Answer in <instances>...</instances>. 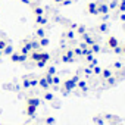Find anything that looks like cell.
Here are the masks:
<instances>
[{
    "mask_svg": "<svg viewBox=\"0 0 125 125\" xmlns=\"http://www.w3.org/2000/svg\"><path fill=\"white\" fill-rule=\"evenodd\" d=\"M119 21H121V22H125V12L119 15Z\"/></svg>",
    "mask_w": 125,
    "mask_h": 125,
    "instance_id": "27",
    "label": "cell"
},
{
    "mask_svg": "<svg viewBox=\"0 0 125 125\" xmlns=\"http://www.w3.org/2000/svg\"><path fill=\"white\" fill-rule=\"evenodd\" d=\"M78 81H80V77H78V75H75V77L66 80V81L63 83V90H65L66 93L71 91V90H74V88L77 87V83H78Z\"/></svg>",
    "mask_w": 125,
    "mask_h": 125,
    "instance_id": "2",
    "label": "cell"
},
{
    "mask_svg": "<svg viewBox=\"0 0 125 125\" xmlns=\"http://www.w3.org/2000/svg\"><path fill=\"white\" fill-rule=\"evenodd\" d=\"M37 34H38V35H40L41 38L44 37V31H43V30H38V31H37Z\"/></svg>",
    "mask_w": 125,
    "mask_h": 125,
    "instance_id": "28",
    "label": "cell"
},
{
    "mask_svg": "<svg viewBox=\"0 0 125 125\" xmlns=\"http://www.w3.org/2000/svg\"><path fill=\"white\" fill-rule=\"evenodd\" d=\"M46 75H47V77H53V75H56V68H54V66H50V68L47 69Z\"/></svg>",
    "mask_w": 125,
    "mask_h": 125,
    "instance_id": "19",
    "label": "cell"
},
{
    "mask_svg": "<svg viewBox=\"0 0 125 125\" xmlns=\"http://www.w3.org/2000/svg\"><path fill=\"white\" fill-rule=\"evenodd\" d=\"M24 87H25V88H30V87H31V84H30V78H25V80H24Z\"/></svg>",
    "mask_w": 125,
    "mask_h": 125,
    "instance_id": "24",
    "label": "cell"
},
{
    "mask_svg": "<svg viewBox=\"0 0 125 125\" xmlns=\"http://www.w3.org/2000/svg\"><path fill=\"white\" fill-rule=\"evenodd\" d=\"M112 75H113V71L109 69V68H104V69H102V72H100V77H102L104 81H106L107 78H110Z\"/></svg>",
    "mask_w": 125,
    "mask_h": 125,
    "instance_id": "7",
    "label": "cell"
},
{
    "mask_svg": "<svg viewBox=\"0 0 125 125\" xmlns=\"http://www.w3.org/2000/svg\"><path fill=\"white\" fill-rule=\"evenodd\" d=\"M121 47H122V53L125 54V44H124V46H121Z\"/></svg>",
    "mask_w": 125,
    "mask_h": 125,
    "instance_id": "30",
    "label": "cell"
},
{
    "mask_svg": "<svg viewBox=\"0 0 125 125\" xmlns=\"http://www.w3.org/2000/svg\"><path fill=\"white\" fill-rule=\"evenodd\" d=\"M56 3H63V0H54Z\"/></svg>",
    "mask_w": 125,
    "mask_h": 125,
    "instance_id": "31",
    "label": "cell"
},
{
    "mask_svg": "<svg viewBox=\"0 0 125 125\" xmlns=\"http://www.w3.org/2000/svg\"><path fill=\"white\" fill-rule=\"evenodd\" d=\"M91 71H93V74H94V75H100V72H102V68L96 65V66H93V68H91Z\"/></svg>",
    "mask_w": 125,
    "mask_h": 125,
    "instance_id": "21",
    "label": "cell"
},
{
    "mask_svg": "<svg viewBox=\"0 0 125 125\" xmlns=\"http://www.w3.org/2000/svg\"><path fill=\"white\" fill-rule=\"evenodd\" d=\"M38 104H40V99H38V97H30V99L27 100V110H25L27 115H28V116H34L35 112H37Z\"/></svg>",
    "mask_w": 125,
    "mask_h": 125,
    "instance_id": "1",
    "label": "cell"
},
{
    "mask_svg": "<svg viewBox=\"0 0 125 125\" xmlns=\"http://www.w3.org/2000/svg\"><path fill=\"white\" fill-rule=\"evenodd\" d=\"M57 84H60V78L57 75H53L52 77V85H57Z\"/></svg>",
    "mask_w": 125,
    "mask_h": 125,
    "instance_id": "20",
    "label": "cell"
},
{
    "mask_svg": "<svg viewBox=\"0 0 125 125\" xmlns=\"http://www.w3.org/2000/svg\"><path fill=\"white\" fill-rule=\"evenodd\" d=\"M109 6H107V2H99V15H103V21H106L109 18Z\"/></svg>",
    "mask_w": 125,
    "mask_h": 125,
    "instance_id": "3",
    "label": "cell"
},
{
    "mask_svg": "<svg viewBox=\"0 0 125 125\" xmlns=\"http://www.w3.org/2000/svg\"><path fill=\"white\" fill-rule=\"evenodd\" d=\"M47 44H49V40H47L46 37H43V38H41V46H47Z\"/></svg>",
    "mask_w": 125,
    "mask_h": 125,
    "instance_id": "26",
    "label": "cell"
},
{
    "mask_svg": "<svg viewBox=\"0 0 125 125\" xmlns=\"http://www.w3.org/2000/svg\"><path fill=\"white\" fill-rule=\"evenodd\" d=\"M90 52H91V53H99V52H102V47H100L97 43H94V44L90 46Z\"/></svg>",
    "mask_w": 125,
    "mask_h": 125,
    "instance_id": "13",
    "label": "cell"
},
{
    "mask_svg": "<svg viewBox=\"0 0 125 125\" xmlns=\"http://www.w3.org/2000/svg\"><path fill=\"white\" fill-rule=\"evenodd\" d=\"M38 85H40L43 90H47V88L50 87V83L47 81V78H46V77H43V78H40V80H38Z\"/></svg>",
    "mask_w": 125,
    "mask_h": 125,
    "instance_id": "8",
    "label": "cell"
},
{
    "mask_svg": "<svg viewBox=\"0 0 125 125\" xmlns=\"http://www.w3.org/2000/svg\"><path fill=\"white\" fill-rule=\"evenodd\" d=\"M87 12L90 15H99V2H90L87 5Z\"/></svg>",
    "mask_w": 125,
    "mask_h": 125,
    "instance_id": "4",
    "label": "cell"
},
{
    "mask_svg": "<svg viewBox=\"0 0 125 125\" xmlns=\"http://www.w3.org/2000/svg\"><path fill=\"white\" fill-rule=\"evenodd\" d=\"M106 46L109 47V49H115L116 46H119V41H118V38L116 37H113V35H110V37H107V40H106Z\"/></svg>",
    "mask_w": 125,
    "mask_h": 125,
    "instance_id": "5",
    "label": "cell"
},
{
    "mask_svg": "<svg viewBox=\"0 0 125 125\" xmlns=\"http://www.w3.org/2000/svg\"><path fill=\"white\" fill-rule=\"evenodd\" d=\"M37 22H38V24H46V18H44V15L37 16Z\"/></svg>",
    "mask_w": 125,
    "mask_h": 125,
    "instance_id": "22",
    "label": "cell"
},
{
    "mask_svg": "<svg viewBox=\"0 0 125 125\" xmlns=\"http://www.w3.org/2000/svg\"><path fill=\"white\" fill-rule=\"evenodd\" d=\"M77 87H78L80 90H83V91H87V90H88V87H87V83H85L84 80H80V81L77 83Z\"/></svg>",
    "mask_w": 125,
    "mask_h": 125,
    "instance_id": "12",
    "label": "cell"
},
{
    "mask_svg": "<svg viewBox=\"0 0 125 125\" xmlns=\"http://www.w3.org/2000/svg\"><path fill=\"white\" fill-rule=\"evenodd\" d=\"M83 40H84V46H87V47H90L91 44H94V43H96L94 37H91L90 34H84V35H83Z\"/></svg>",
    "mask_w": 125,
    "mask_h": 125,
    "instance_id": "6",
    "label": "cell"
},
{
    "mask_svg": "<svg viewBox=\"0 0 125 125\" xmlns=\"http://www.w3.org/2000/svg\"><path fill=\"white\" fill-rule=\"evenodd\" d=\"M113 52H115L116 54H122V47H121V46H116V47L113 49Z\"/></svg>",
    "mask_w": 125,
    "mask_h": 125,
    "instance_id": "23",
    "label": "cell"
},
{
    "mask_svg": "<svg viewBox=\"0 0 125 125\" xmlns=\"http://www.w3.org/2000/svg\"><path fill=\"white\" fill-rule=\"evenodd\" d=\"M118 12H125V0H119V3H118Z\"/></svg>",
    "mask_w": 125,
    "mask_h": 125,
    "instance_id": "18",
    "label": "cell"
},
{
    "mask_svg": "<svg viewBox=\"0 0 125 125\" xmlns=\"http://www.w3.org/2000/svg\"><path fill=\"white\" fill-rule=\"evenodd\" d=\"M99 31H100L102 34L107 32V31H109V27H107V24H106V22H102V24L99 25Z\"/></svg>",
    "mask_w": 125,
    "mask_h": 125,
    "instance_id": "14",
    "label": "cell"
},
{
    "mask_svg": "<svg viewBox=\"0 0 125 125\" xmlns=\"http://www.w3.org/2000/svg\"><path fill=\"white\" fill-rule=\"evenodd\" d=\"M93 122H94L96 125H104V122H106V121L103 119V116H102V115H96V116L93 118Z\"/></svg>",
    "mask_w": 125,
    "mask_h": 125,
    "instance_id": "11",
    "label": "cell"
},
{
    "mask_svg": "<svg viewBox=\"0 0 125 125\" xmlns=\"http://www.w3.org/2000/svg\"><path fill=\"white\" fill-rule=\"evenodd\" d=\"M54 122H56L54 116H47V118H44V124H46V125H53Z\"/></svg>",
    "mask_w": 125,
    "mask_h": 125,
    "instance_id": "17",
    "label": "cell"
},
{
    "mask_svg": "<svg viewBox=\"0 0 125 125\" xmlns=\"http://www.w3.org/2000/svg\"><path fill=\"white\" fill-rule=\"evenodd\" d=\"M12 60L13 62H25L27 60V56L25 54H12Z\"/></svg>",
    "mask_w": 125,
    "mask_h": 125,
    "instance_id": "9",
    "label": "cell"
},
{
    "mask_svg": "<svg viewBox=\"0 0 125 125\" xmlns=\"http://www.w3.org/2000/svg\"><path fill=\"white\" fill-rule=\"evenodd\" d=\"M43 97H44L46 102H53V100H54V96H53V93H50V91H46Z\"/></svg>",
    "mask_w": 125,
    "mask_h": 125,
    "instance_id": "16",
    "label": "cell"
},
{
    "mask_svg": "<svg viewBox=\"0 0 125 125\" xmlns=\"http://www.w3.org/2000/svg\"><path fill=\"white\" fill-rule=\"evenodd\" d=\"M77 32H78L80 35L87 34V27H85V25H78V27H77Z\"/></svg>",
    "mask_w": 125,
    "mask_h": 125,
    "instance_id": "15",
    "label": "cell"
},
{
    "mask_svg": "<svg viewBox=\"0 0 125 125\" xmlns=\"http://www.w3.org/2000/svg\"><path fill=\"white\" fill-rule=\"evenodd\" d=\"M118 3H119V0H109V2H107L109 10H116L118 9Z\"/></svg>",
    "mask_w": 125,
    "mask_h": 125,
    "instance_id": "10",
    "label": "cell"
},
{
    "mask_svg": "<svg viewBox=\"0 0 125 125\" xmlns=\"http://www.w3.org/2000/svg\"><path fill=\"white\" fill-rule=\"evenodd\" d=\"M68 37H69V40H72V38L75 37V34H74L72 31H69V32H68Z\"/></svg>",
    "mask_w": 125,
    "mask_h": 125,
    "instance_id": "29",
    "label": "cell"
},
{
    "mask_svg": "<svg viewBox=\"0 0 125 125\" xmlns=\"http://www.w3.org/2000/svg\"><path fill=\"white\" fill-rule=\"evenodd\" d=\"M113 68H115V69H122V63H121V62H115V63H113Z\"/></svg>",
    "mask_w": 125,
    "mask_h": 125,
    "instance_id": "25",
    "label": "cell"
}]
</instances>
